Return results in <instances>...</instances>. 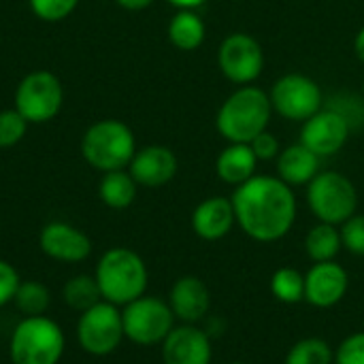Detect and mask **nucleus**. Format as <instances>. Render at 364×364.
Masks as SVG:
<instances>
[{"label": "nucleus", "instance_id": "nucleus-1", "mask_svg": "<svg viewBox=\"0 0 364 364\" xmlns=\"http://www.w3.org/2000/svg\"><path fill=\"white\" fill-rule=\"evenodd\" d=\"M232 207L237 226L258 243L284 239L296 222L294 190L279 177L254 175L235 188Z\"/></svg>", "mask_w": 364, "mask_h": 364}, {"label": "nucleus", "instance_id": "nucleus-2", "mask_svg": "<svg viewBox=\"0 0 364 364\" xmlns=\"http://www.w3.org/2000/svg\"><path fill=\"white\" fill-rule=\"evenodd\" d=\"M273 115L271 98L256 85H241L220 107L215 128L228 143H252L269 128Z\"/></svg>", "mask_w": 364, "mask_h": 364}, {"label": "nucleus", "instance_id": "nucleus-3", "mask_svg": "<svg viewBox=\"0 0 364 364\" xmlns=\"http://www.w3.org/2000/svg\"><path fill=\"white\" fill-rule=\"evenodd\" d=\"M94 277L100 288L102 301H109L117 307H124L143 296L149 282L143 258L128 247L107 250L96 264Z\"/></svg>", "mask_w": 364, "mask_h": 364}, {"label": "nucleus", "instance_id": "nucleus-4", "mask_svg": "<svg viewBox=\"0 0 364 364\" xmlns=\"http://www.w3.org/2000/svg\"><path fill=\"white\" fill-rule=\"evenodd\" d=\"M134 154L136 139L132 128L113 117L94 122L81 136L83 160L100 173L128 168Z\"/></svg>", "mask_w": 364, "mask_h": 364}, {"label": "nucleus", "instance_id": "nucleus-5", "mask_svg": "<svg viewBox=\"0 0 364 364\" xmlns=\"http://www.w3.org/2000/svg\"><path fill=\"white\" fill-rule=\"evenodd\" d=\"M66 339L58 322L47 316L23 318L9 343L13 364H58L64 356Z\"/></svg>", "mask_w": 364, "mask_h": 364}, {"label": "nucleus", "instance_id": "nucleus-6", "mask_svg": "<svg viewBox=\"0 0 364 364\" xmlns=\"http://www.w3.org/2000/svg\"><path fill=\"white\" fill-rule=\"evenodd\" d=\"M307 205L320 222L341 226L356 213L358 192L343 173L320 171L307 183Z\"/></svg>", "mask_w": 364, "mask_h": 364}, {"label": "nucleus", "instance_id": "nucleus-7", "mask_svg": "<svg viewBox=\"0 0 364 364\" xmlns=\"http://www.w3.org/2000/svg\"><path fill=\"white\" fill-rule=\"evenodd\" d=\"M13 102L28 124H47L62 111L64 85L51 70H32L15 87Z\"/></svg>", "mask_w": 364, "mask_h": 364}, {"label": "nucleus", "instance_id": "nucleus-8", "mask_svg": "<svg viewBox=\"0 0 364 364\" xmlns=\"http://www.w3.org/2000/svg\"><path fill=\"white\" fill-rule=\"evenodd\" d=\"M175 320L177 318L168 307V301H162L158 296L143 294L122 309L124 335L136 346L162 343L175 328Z\"/></svg>", "mask_w": 364, "mask_h": 364}, {"label": "nucleus", "instance_id": "nucleus-9", "mask_svg": "<svg viewBox=\"0 0 364 364\" xmlns=\"http://www.w3.org/2000/svg\"><path fill=\"white\" fill-rule=\"evenodd\" d=\"M126 339L122 311L109 301H100L79 316L77 341L92 356H109Z\"/></svg>", "mask_w": 364, "mask_h": 364}, {"label": "nucleus", "instance_id": "nucleus-10", "mask_svg": "<svg viewBox=\"0 0 364 364\" xmlns=\"http://www.w3.org/2000/svg\"><path fill=\"white\" fill-rule=\"evenodd\" d=\"M269 98L273 113H279L288 122H307L324 107L320 85L303 73H288L279 77L269 92Z\"/></svg>", "mask_w": 364, "mask_h": 364}, {"label": "nucleus", "instance_id": "nucleus-11", "mask_svg": "<svg viewBox=\"0 0 364 364\" xmlns=\"http://www.w3.org/2000/svg\"><path fill=\"white\" fill-rule=\"evenodd\" d=\"M220 73L237 85H252L264 70V49L252 34L232 32L218 49Z\"/></svg>", "mask_w": 364, "mask_h": 364}, {"label": "nucleus", "instance_id": "nucleus-12", "mask_svg": "<svg viewBox=\"0 0 364 364\" xmlns=\"http://www.w3.org/2000/svg\"><path fill=\"white\" fill-rule=\"evenodd\" d=\"M350 126L339 113L322 107L314 117L303 122L301 143L307 149H311L318 158H328L343 149V145L350 139Z\"/></svg>", "mask_w": 364, "mask_h": 364}, {"label": "nucleus", "instance_id": "nucleus-13", "mask_svg": "<svg viewBox=\"0 0 364 364\" xmlns=\"http://www.w3.org/2000/svg\"><path fill=\"white\" fill-rule=\"evenodd\" d=\"M350 288L348 271L335 260L314 262L305 275V301L318 309L335 307L343 301Z\"/></svg>", "mask_w": 364, "mask_h": 364}, {"label": "nucleus", "instance_id": "nucleus-14", "mask_svg": "<svg viewBox=\"0 0 364 364\" xmlns=\"http://www.w3.org/2000/svg\"><path fill=\"white\" fill-rule=\"evenodd\" d=\"M38 245L45 256L58 262H83L92 254L90 237L68 222H49L38 235Z\"/></svg>", "mask_w": 364, "mask_h": 364}, {"label": "nucleus", "instance_id": "nucleus-15", "mask_svg": "<svg viewBox=\"0 0 364 364\" xmlns=\"http://www.w3.org/2000/svg\"><path fill=\"white\" fill-rule=\"evenodd\" d=\"M211 337L194 324L175 326L162 341L164 364H211Z\"/></svg>", "mask_w": 364, "mask_h": 364}, {"label": "nucleus", "instance_id": "nucleus-16", "mask_svg": "<svg viewBox=\"0 0 364 364\" xmlns=\"http://www.w3.org/2000/svg\"><path fill=\"white\" fill-rule=\"evenodd\" d=\"M179 171L177 156L166 145H147L136 149L128 164V173L143 188H162L175 179Z\"/></svg>", "mask_w": 364, "mask_h": 364}, {"label": "nucleus", "instance_id": "nucleus-17", "mask_svg": "<svg viewBox=\"0 0 364 364\" xmlns=\"http://www.w3.org/2000/svg\"><path fill=\"white\" fill-rule=\"evenodd\" d=\"M168 307L183 324H196L205 320L211 309V292L205 282L194 275L179 277L171 288Z\"/></svg>", "mask_w": 364, "mask_h": 364}, {"label": "nucleus", "instance_id": "nucleus-18", "mask_svg": "<svg viewBox=\"0 0 364 364\" xmlns=\"http://www.w3.org/2000/svg\"><path fill=\"white\" fill-rule=\"evenodd\" d=\"M237 224L232 200L226 196H211L196 205L192 211V230L203 241L224 239Z\"/></svg>", "mask_w": 364, "mask_h": 364}, {"label": "nucleus", "instance_id": "nucleus-19", "mask_svg": "<svg viewBox=\"0 0 364 364\" xmlns=\"http://www.w3.org/2000/svg\"><path fill=\"white\" fill-rule=\"evenodd\" d=\"M320 160L303 143H294L277 156V177L290 188L307 186L320 173Z\"/></svg>", "mask_w": 364, "mask_h": 364}, {"label": "nucleus", "instance_id": "nucleus-20", "mask_svg": "<svg viewBox=\"0 0 364 364\" xmlns=\"http://www.w3.org/2000/svg\"><path fill=\"white\" fill-rule=\"evenodd\" d=\"M258 162L250 143H228L215 160V173L224 183L237 188L256 175Z\"/></svg>", "mask_w": 364, "mask_h": 364}, {"label": "nucleus", "instance_id": "nucleus-21", "mask_svg": "<svg viewBox=\"0 0 364 364\" xmlns=\"http://www.w3.org/2000/svg\"><path fill=\"white\" fill-rule=\"evenodd\" d=\"M168 41L173 47L181 49V51H194L205 43L207 36V26L203 21L200 15H196L190 9H179L166 28Z\"/></svg>", "mask_w": 364, "mask_h": 364}, {"label": "nucleus", "instance_id": "nucleus-22", "mask_svg": "<svg viewBox=\"0 0 364 364\" xmlns=\"http://www.w3.org/2000/svg\"><path fill=\"white\" fill-rule=\"evenodd\" d=\"M136 188H139V183L128 173V168L109 171V173H102V177L98 181V196L109 209L122 211L134 203Z\"/></svg>", "mask_w": 364, "mask_h": 364}, {"label": "nucleus", "instance_id": "nucleus-23", "mask_svg": "<svg viewBox=\"0 0 364 364\" xmlns=\"http://www.w3.org/2000/svg\"><path fill=\"white\" fill-rule=\"evenodd\" d=\"M343 241H341V230L333 224H316L309 228L305 237V252L314 262H328L335 260L337 254L341 252Z\"/></svg>", "mask_w": 364, "mask_h": 364}, {"label": "nucleus", "instance_id": "nucleus-24", "mask_svg": "<svg viewBox=\"0 0 364 364\" xmlns=\"http://www.w3.org/2000/svg\"><path fill=\"white\" fill-rule=\"evenodd\" d=\"M62 299L70 309L83 314L90 307H94L96 303H100L102 294H100V288H98L94 275H75L62 288Z\"/></svg>", "mask_w": 364, "mask_h": 364}, {"label": "nucleus", "instance_id": "nucleus-25", "mask_svg": "<svg viewBox=\"0 0 364 364\" xmlns=\"http://www.w3.org/2000/svg\"><path fill=\"white\" fill-rule=\"evenodd\" d=\"M271 292L279 303L296 305L305 301V275L292 267H282L271 277Z\"/></svg>", "mask_w": 364, "mask_h": 364}, {"label": "nucleus", "instance_id": "nucleus-26", "mask_svg": "<svg viewBox=\"0 0 364 364\" xmlns=\"http://www.w3.org/2000/svg\"><path fill=\"white\" fill-rule=\"evenodd\" d=\"M13 303L17 305V309L26 316V318H32V316H45L49 305H51V294L47 290L45 284L41 282H21L17 292H15V299Z\"/></svg>", "mask_w": 364, "mask_h": 364}, {"label": "nucleus", "instance_id": "nucleus-27", "mask_svg": "<svg viewBox=\"0 0 364 364\" xmlns=\"http://www.w3.org/2000/svg\"><path fill=\"white\" fill-rule=\"evenodd\" d=\"M286 364H335V352L324 339L307 337L290 348Z\"/></svg>", "mask_w": 364, "mask_h": 364}, {"label": "nucleus", "instance_id": "nucleus-28", "mask_svg": "<svg viewBox=\"0 0 364 364\" xmlns=\"http://www.w3.org/2000/svg\"><path fill=\"white\" fill-rule=\"evenodd\" d=\"M326 109L339 113L350 126V130H358L364 126V96L352 92H337L328 98Z\"/></svg>", "mask_w": 364, "mask_h": 364}, {"label": "nucleus", "instance_id": "nucleus-29", "mask_svg": "<svg viewBox=\"0 0 364 364\" xmlns=\"http://www.w3.org/2000/svg\"><path fill=\"white\" fill-rule=\"evenodd\" d=\"M28 126L30 124L23 119V115L15 107L2 109L0 111V149H9L21 143L28 132Z\"/></svg>", "mask_w": 364, "mask_h": 364}, {"label": "nucleus", "instance_id": "nucleus-30", "mask_svg": "<svg viewBox=\"0 0 364 364\" xmlns=\"http://www.w3.org/2000/svg\"><path fill=\"white\" fill-rule=\"evenodd\" d=\"M34 17L47 23L64 21L79 6V0H28Z\"/></svg>", "mask_w": 364, "mask_h": 364}, {"label": "nucleus", "instance_id": "nucleus-31", "mask_svg": "<svg viewBox=\"0 0 364 364\" xmlns=\"http://www.w3.org/2000/svg\"><path fill=\"white\" fill-rule=\"evenodd\" d=\"M339 230L343 247L354 256H364V213H354Z\"/></svg>", "mask_w": 364, "mask_h": 364}, {"label": "nucleus", "instance_id": "nucleus-32", "mask_svg": "<svg viewBox=\"0 0 364 364\" xmlns=\"http://www.w3.org/2000/svg\"><path fill=\"white\" fill-rule=\"evenodd\" d=\"M335 364H364V333H354L335 350Z\"/></svg>", "mask_w": 364, "mask_h": 364}, {"label": "nucleus", "instance_id": "nucleus-33", "mask_svg": "<svg viewBox=\"0 0 364 364\" xmlns=\"http://www.w3.org/2000/svg\"><path fill=\"white\" fill-rule=\"evenodd\" d=\"M19 284H21V279H19V273L15 271V267L6 260H0V307L13 303Z\"/></svg>", "mask_w": 364, "mask_h": 364}, {"label": "nucleus", "instance_id": "nucleus-34", "mask_svg": "<svg viewBox=\"0 0 364 364\" xmlns=\"http://www.w3.org/2000/svg\"><path fill=\"white\" fill-rule=\"evenodd\" d=\"M250 145H252L256 158L258 160H264V162L267 160H277V156L282 151V145H279L277 136L273 132H269V130H264L262 134H258Z\"/></svg>", "mask_w": 364, "mask_h": 364}, {"label": "nucleus", "instance_id": "nucleus-35", "mask_svg": "<svg viewBox=\"0 0 364 364\" xmlns=\"http://www.w3.org/2000/svg\"><path fill=\"white\" fill-rule=\"evenodd\" d=\"M115 2L126 11H143V9L151 6L156 0H115Z\"/></svg>", "mask_w": 364, "mask_h": 364}, {"label": "nucleus", "instance_id": "nucleus-36", "mask_svg": "<svg viewBox=\"0 0 364 364\" xmlns=\"http://www.w3.org/2000/svg\"><path fill=\"white\" fill-rule=\"evenodd\" d=\"M354 51H356V58L364 64V26L358 30V34L354 38Z\"/></svg>", "mask_w": 364, "mask_h": 364}, {"label": "nucleus", "instance_id": "nucleus-37", "mask_svg": "<svg viewBox=\"0 0 364 364\" xmlns=\"http://www.w3.org/2000/svg\"><path fill=\"white\" fill-rule=\"evenodd\" d=\"M173 6H177V9H190V11H194L196 6H200V4H205L207 0H168Z\"/></svg>", "mask_w": 364, "mask_h": 364}, {"label": "nucleus", "instance_id": "nucleus-38", "mask_svg": "<svg viewBox=\"0 0 364 364\" xmlns=\"http://www.w3.org/2000/svg\"><path fill=\"white\" fill-rule=\"evenodd\" d=\"M230 364H247V363H230Z\"/></svg>", "mask_w": 364, "mask_h": 364}, {"label": "nucleus", "instance_id": "nucleus-39", "mask_svg": "<svg viewBox=\"0 0 364 364\" xmlns=\"http://www.w3.org/2000/svg\"><path fill=\"white\" fill-rule=\"evenodd\" d=\"M363 96H364V81H363Z\"/></svg>", "mask_w": 364, "mask_h": 364}]
</instances>
